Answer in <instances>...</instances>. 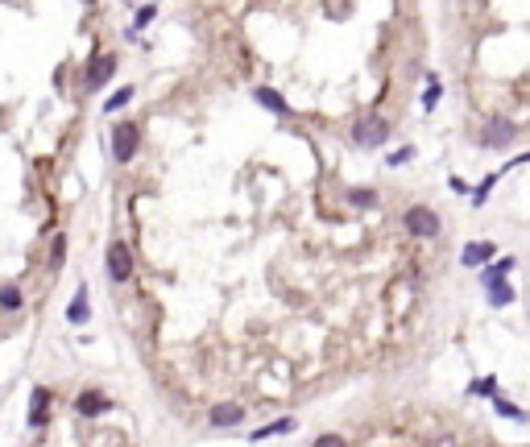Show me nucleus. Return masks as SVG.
<instances>
[{
  "label": "nucleus",
  "mask_w": 530,
  "mask_h": 447,
  "mask_svg": "<svg viewBox=\"0 0 530 447\" xmlns=\"http://www.w3.org/2000/svg\"><path fill=\"white\" fill-rule=\"evenodd\" d=\"M493 253H497V249H493L489 240H472V244H464L460 261H464V265H481V261H489Z\"/></svg>",
  "instance_id": "1a4fd4ad"
},
{
  "label": "nucleus",
  "mask_w": 530,
  "mask_h": 447,
  "mask_svg": "<svg viewBox=\"0 0 530 447\" xmlns=\"http://www.w3.org/2000/svg\"><path fill=\"white\" fill-rule=\"evenodd\" d=\"M149 21H153V4H145V9H137V17H133V29H145Z\"/></svg>",
  "instance_id": "6ab92c4d"
},
{
  "label": "nucleus",
  "mask_w": 530,
  "mask_h": 447,
  "mask_svg": "<svg viewBox=\"0 0 530 447\" xmlns=\"http://www.w3.org/2000/svg\"><path fill=\"white\" fill-rule=\"evenodd\" d=\"M497 414H506V419H522V410L509 406V402H497Z\"/></svg>",
  "instance_id": "412c9836"
},
{
  "label": "nucleus",
  "mask_w": 530,
  "mask_h": 447,
  "mask_svg": "<svg viewBox=\"0 0 530 447\" xmlns=\"http://www.w3.org/2000/svg\"><path fill=\"white\" fill-rule=\"evenodd\" d=\"M402 228H406L410 236H435L439 232V215H435L431 208H410V212L402 215Z\"/></svg>",
  "instance_id": "f03ea898"
},
{
  "label": "nucleus",
  "mask_w": 530,
  "mask_h": 447,
  "mask_svg": "<svg viewBox=\"0 0 530 447\" xmlns=\"http://www.w3.org/2000/svg\"><path fill=\"white\" fill-rule=\"evenodd\" d=\"M112 71H117V58H112V54H99L96 63H92V71H87V87H92V92L104 87V83L112 79Z\"/></svg>",
  "instance_id": "423d86ee"
},
{
  "label": "nucleus",
  "mask_w": 530,
  "mask_h": 447,
  "mask_svg": "<svg viewBox=\"0 0 530 447\" xmlns=\"http://www.w3.org/2000/svg\"><path fill=\"white\" fill-rule=\"evenodd\" d=\"M489 303H493V306H509V303H514V286L489 278Z\"/></svg>",
  "instance_id": "f8f14e48"
},
{
  "label": "nucleus",
  "mask_w": 530,
  "mask_h": 447,
  "mask_svg": "<svg viewBox=\"0 0 530 447\" xmlns=\"http://www.w3.org/2000/svg\"><path fill=\"white\" fill-rule=\"evenodd\" d=\"M137 145H141V129H137L133 120H124V124L112 129V158H117V162H133Z\"/></svg>",
  "instance_id": "f257e3e1"
},
{
  "label": "nucleus",
  "mask_w": 530,
  "mask_h": 447,
  "mask_svg": "<svg viewBox=\"0 0 530 447\" xmlns=\"http://www.w3.org/2000/svg\"><path fill=\"white\" fill-rule=\"evenodd\" d=\"M410 158H414V149H398V154H389V166H402V162H410Z\"/></svg>",
  "instance_id": "aec40b11"
},
{
  "label": "nucleus",
  "mask_w": 530,
  "mask_h": 447,
  "mask_svg": "<svg viewBox=\"0 0 530 447\" xmlns=\"http://www.w3.org/2000/svg\"><path fill=\"white\" fill-rule=\"evenodd\" d=\"M21 290H17V286H4V290H0V311H21Z\"/></svg>",
  "instance_id": "4468645a"
},
{
  "label": "nucleus",
  "mask_w": 530,
  "mask_h": 447,
  "mask_svg": "<svg viewBox=\"0 0 530 447\" xmlns=\"http://www.w3.org/2000/svg\"><path fill=\"white\" fill-rule=\"evenodd\" d=\"M241 419H244V410L237 406V402H220V406H212V426H220V431H224V426H237Z\"/></svg>",
  "instance_id": "6e6552de"
},
{
  "label": "nucleus",
  "mask_w": 530,
  "mask_h": 447,
  "mask_svg": "<svg viewBox=\"0 0 530 447\" xmlns=\"http://www.w3.org/2000/svg\"><path fill=\"white\" fill-rule=\"evenodd\" d=\"M386 137H389L386 120H364V124H357V141L361 145H382Z\"/></svg>",
  "instance_id": "0eeeda50"
},
{
  "label": "nucleus",
  "mask_w": 530,
  "mask_h": 447,
  "mask_svg": "<svg viewBox=\"0 0 530 447\" xmlns=\"http://www.w3.org/2000/svg\"><path fill=\"white\" fill-rule=\"evenodd\" d=\"M87 4H96V0H87Z\"/></svg>",
  "instance_id": "4be33fe9"
},
{
  "label": "nucleus",
  "mask_w": 530,
  "mask_h": 447,
  "mask_svg": "<svg viewBox=\"0 0 530 447\" xmlns=\"http://www.w3.org/2000/svg\"><path fill=\"white\" fill-rule=\"evenodd\" d=\"M290 426H294V419H278L274 426H265V431H253L249 439H269V435H286Z\"/></svg>",
  "instance_id": "dca6fc26"
},
{
  "label": "nucleus",
  "mask_w": 530,
  "mask_h": 447,
  "mask_svg": "<svg viewBox=\"0 0 530 447\" xmlns=\"http://www.w3.org/2000/svg\"><path fill=\"white\" fill-rule=\"evenodd\" d=\"M108 274H112V282H129L133 278V257H129V249L121 240L108 244Z\"/></svg>",
  "instance_id": "7ed1b4c3"
},
{
  "label": "nucleus",
  "mask_w": 530,
  "mask_h": 447,
  "mask_svg": "<svg viewBox=\"0 0 530 447\" xmlns=\"http://www.w3.org/2000/svg\"><path fill=\"white\" fill-rule=\"evenodd\" d=\"M133 95H137L133 87H121L117 95H108V99H104V112H121V108L129 104V99H133Z\"/></svg>",
  "instance_id": "2eb2a0df"
},
{
  "label": "nucleus",
  "mask_w": 530,
  "mask_h": 447,
  "mask_svg": "<svg viewBox=\"0 0 530 447\" xmlns=\"http://www.w3.org/2000/svg\"><path fill=\"white\" fill-rule=\"evenodd\" d=\"M514 133H518V129L502 120V124H489V133H485L481 141H485V145H509V141H514Z\"/></svg>",
  "instance_id": "9b49d317"
},
{
  "label": "nucleus",
  "mask_w": 530,
  "mask_h": 447,
  "mask_svg": "<svg viewBox=\"0 0 530 447\" xmlns=\"http://www.w3.org/2000/svg\"><path fill=\"white\" fill-rule=\"evenodd\" d=\"M472 394H481V398H493V394H497V377H481V381L472 385Z\"/></svg>",
  "instance_id": "f3484780"
},
{
  "label": "nucleus",
  "mask_w": 530,
  "mask_h": 447,
  "mask_svg": "<svg viewBox=\"0 0 530 447\" xmlns=\"http://www.w3.org/2000/svg\"><path fill=\"white\" fill-rule=\"evenodd\" d=\"M439 95H443V87H439V79H431V83H427V92H423V108H435V104H439Z\"/></svg>",
  "instance_id": "a211bd4d"
},
{
  "label": "nucleus",
  "mask_w": 530,
  "mask_h": 447,
  "mask_svg": "<svg viewBox=\"0 0 530 447\" xmlns=\"http://www.w3.org/2000/svg\"><path fill=\"white\" fill-rule=\"evenodd\" d=\"M87 315H92V306H87V290H79V294L71 298V306H67V323L79 328V323H87Z\"/></svg>",
  "instance_id": "9d476101"
},
{
  "label": "nucleus",
  "mask_w": 530,
  "mask_h": 447,
  "mask_svg": "<svg viewBox=\"0 0 530 447\" xmlns=\"http://www.w3.org/2000/svg\"><path fill=\"white\" fill-rule=\"evenodd\" d=\"M257 104H261V108H274V112H282V117L290 112V108H286V99H282V95L274 92V87H261V92H257Z\"/></svg>",
  "instance_id": "ddd939ff"
},
{
  "label": "nucleus",
  "mask_w": 530,
  "mask_h": 447,
  "mask_svg": "<svg viewBox=\"0 0 530 447\" xmlns=\"http://www.w3.org/2000/svg\"><path fill=\"white\" fill-rule=\"evenodd\" d=\"M75 410H79L83 419H99V414H108V410H112V402L104 398L99 389H87V394H79V398H75Z\"/></svg>",
  "instance_id": "20e7f679"
},
{
  "label": "nucleus",
  "mask_w": 530,
  "mask_h": 447,
  "mask_svg": "<svg viewBox=\"0 0 530 447\" xmlns=\"http://www.w3.org/2000/svg\"><path fill=\"white\" fill-rule=\"evenodd\" d=\"M46 414H50V389H46V385H38L33 398H29V426L42 431V426H46Z\"/></svg>",
  "instance_id": "39448f33"
}]
</instances>
